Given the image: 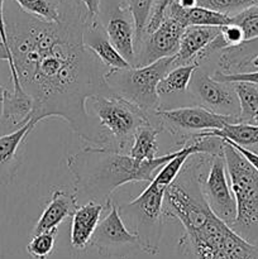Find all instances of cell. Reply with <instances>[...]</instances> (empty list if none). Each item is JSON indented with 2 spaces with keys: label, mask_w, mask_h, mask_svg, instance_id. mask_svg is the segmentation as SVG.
I'll return each mask as SVG.
<instances>
[{
  "label": "cell",
  "mask_w": 258,
  "mask_h": 259,
  "mask_svg": "<svg viewBox=\"0 0 258 259\" xmlns=\"http://www.w3.org/2000/svg\"><path fill=\"white\" fill-rule=\"evenodd\" d=\"M153 124L174 136L187 138L201 132L222 129L227 123H237V116L222 115L205 106L186 108H158L153 114Z\"/></svg>",
  "instance_id": "8"
},
{
  "label": "cell",
  "mask_w": 258,
  "mask_h": 259,
  "mask_svg": "<svg viewBox=\"0 0 258 259\" xmlns=\"http://www.w3.org/2000/svg\"><path fill=\"white\" fill-rule=\"evenodd\" d=\"M78 206V199L76 192L67 191L63 187H57L53 190L50 202L46 209L43 210L42 215L38 219L37 224L33 228L32 235L39 234L43 232H51L57 230L58 225L66 219L71 217L76 207Z\"/></svg>",
  "instance_id": "16"
},
{
  "label": "cell",
  "mask_w": 258,
  "mask_h": 259,
  "mask_svg": "<svg viewBox=\"0 0 258 259\" xmlns=\"http://www.w3.org/2000/svg\"><path fill=\"white\" fill-rule=\"evenodd\" d=\"M61 13L60 22H46L20 8L4 12L13 90L32 99L38 121L63 119L82 141L100 147V129L86 101L108 91V68L83 45L89 15L81 0H61Z\"/></svg>",
  "instance_id": "1"
},
{
  "label": "cell",
  "mask_w": 258,
  "mask_h": 259,
  "mask_svg": "<svg viewBox=\"0 0 258 259\" xmlns=\"http://www.w3.org/2000/svg\"><path fill=\"white\" fill-rule=\"evenodd\" d=\"M190 91L199 99L205 108L222 115H239V101L233 83L215 80L205 70H195L190 81Z\"/></svg>",
  "instance_id": "12"
},
{
  "label": "cell",
  "mask_w": 258,
  "mask_h": 259,
  "mask_svg": "<svg viewBox=\"0 0 258 259\" xmlns=\"http://www.w3.org/2000/svg\"><path fill=\"white\" fill-rule=\"evenodd\" d=\"M185 27L169 15H163L158 27L152 32L146 33L143 39L136 48L134 66L149 65L161 58L174 57L179 51L180 39Z\"/></svg>",
  "instance_id": "11"
},
{
  "label": "cell",
  "mask_w": 258,
  "mask_h": 259,
  "mask_svg": "<svg viewBox=\"0 0 258 259\" xmlns=\"http://www.w3.org/2000/svg\"><path fill=\"white\" fill-rule=\"evenodd\" d=\"M212 77L222 82H250L258 85V70L254 71H240V72H230L225 73L223 71L217 70L212 73Z\"/></svg>",
  "instance_id": "31"
},
{
  "label": "cell",
  "mask_w": 258,
  "mask_h": 259,
  "mask_svg": "<svg viewBox=\"0 0 258 259\" xmlns=\"http://www.w3.org/2000/svg\"><path fill=\"white\" fill-rule=\"evenodd\" d=\"M157 0H124L134 22L136 29V48L143 39Z\"/></svg>",
  "instance_id": "27"
},
{
  "label": "cell",
  "mask_w": 258,
  "mask_h": 259,
  "mask_svg": "<svg viewBox=\"0 0 258 259\" xmlns=\"http://www.w3.org/2000/svg\"><path fill=\"white\" fill-rule=\"evenodd\" d=\"M7 89H4L3 86H0V118L3 115V101H4V93Z\"/></svg>",
  "instance_id": "37"
},
{
  "label": "cell",
  "mask_w": 258,
  "mask_h": 259,
  "mask_svg": "<svg viewBox=\"0 0 258 259\" xmlns=\"http://www.w3.org/2000/svg\"><path fill=\"white\" fill-rule=\"evenodd\" d=\"M220 33V27L190 25L185 28L180 39L179 51L174 56L172 67L192 63L196 56Z\"/></svg>",
  "instance_id": "18"
},
{
  "label": "cell",
  "mask_w": 258,
  "mask_h": 259,
  "mask_svg": "<svg viewBox=\"0 0 258 259\" xmlns=\"http://www.w3.org/2000/svg\"><path fill=\"white\" fill-rule=\"evenodd\" d=\"M233 88L239 101L238 120L258 125V85L240 81L233 82Z\"/></svg>",
  "instance_id": "25"
},
{
  "label": "cell",
  "mask_w": 258,
  "mask_h": 259,
  "mask_svg": "<svg viewBox=\"0 0 258 259\" xmlns=\"http://www.w3.org/2000/svg\"><path fill=\"white\" fill-rule=\"evenodd\" d=\"M191 137H218L222 139H228L235 144H239L242 147L257 146L258 144V125L257 124L249 123H227L222 129H215V131L201 132V133L194 134Z\"/></svg>",
  "instance_id": "22"
},
{
  "label": "cell",
  "mask_w": 258,
  "mask_h": 259,
  "mask_svg": "<svg viewBox=\"0 0 258 259\" xmlns=\"http://www.w3.org/2000/svg\"><path fill=\"white\" fill-rule=\"evenodd\" d=\"M223 141H225L227 143H229L230 146L234 147V148L237 149V151L239 152V153L242 154V156L244 157V158L247 159V161L249 162V163L252 164V166L254 167V168L257 169V172H258V154L257 153H254V152L250 151V149H247L245 147H242V146H239V144L233 143V142L228 141V139H223Z\"/></svg>",
  "instance_id": "33"
},
{
  "label": "cell",
  "mask_w": 258,
  "mask_h": 259,
  "mask_svg": "<svg viewBox=\"0 0 258 259\" xmlns=\"http://www.w3.org/2000/svg\"><path fill=\"white\" fill-rule=\"evenodd\" d=\"M220 33H222V37L227 42L228 47L239 45V43H242L244 40V35H243L242 29L238 25L232 24V23L220 27Z\"/></svg>",
  "instance_id": "32"
},
{
  "label": "cell",
  "mask_w": 258,
  "mask_h": 259,
  "mask_svg": "<svg viewBox=\"0 0 258 259\" xmlns=\"http://www.w3.org/2000/svg\"><path fill=\"white\" fill-rule=\"evenodd\" d=\"M83 5H85L86 10H88L89 20L95 22L99 20V14H100V7L101 0H81Z\"/></svg>",
  "instance_id": "34"
},
{
  "label": "cell",
  "mask_w": 258,
  "mask_h": 259,
  "mask_svg": "<svg viewBox=\"0 0 258 259\" xmlns=\"http://www.w3.org/2000/svg\"><path fill=\"white\" fill-rule=\"evenodd\" d=\"M105 207V205L96 201H86L76 207L71 215V245L73 249L82 250L90 245Z\"/></svg>",
  "instance_id": "17"
},
{
  "label": "cell",
  "mask_w": 258,
  "mask_h": 259,
  "mask_svg": "<svg viewBox=\"0 0 258 259\" xmlns=\"http://www.w3.org/2000/svg\"><path fill=\"white\" fill-rule=\"evenodd\" d=\"M172 62L174 57H166L141 67L131 66L120 70H108L104 76L106 89L126 99L152 116L159 108L157 86L172 68Z\"/></svg>",
  "instance_id": "7"
},
{
  "label": "cell",
  "mask_w": 258,
  "mask_h": 259,
  "mask_svg": "<svg viewBox=\"0 0 258 259\" xmlns=\"http://www.w3.org/2000/svg\"><path fill=\"white\" fill-rule=\"evenodd\" d=\"M197 5L228 15H234L247 8L258 5V0H197Z\"/></svg>",
  "instance_id": "30"
},
{
  "label": "cell",
  "mask_w": 258,
  "mask_h": 259,
  "mask_svg": "<svg viewBox=\"0 0 258 259\" xmlns=\"http://www.w3.org/2000/svg\"><path fill=\"white\" fill-rule=\"evenodd\" d=\"M38 123L37 119L32 118L20 128L0 136V186L14 181L22 164L23 146Z\"/></svg>",
  "instance_id": "14"
},
{
  "label": "cell",
  "mask_w": 258,
  "mask_h": 259,
  "mask_svg": "<svg viewBox=\"0 0 258 259\" xmlns=\"http://www.w3.org/2000/svg\"><path fill=\"white\" fill-rule=\"evenodd\" d=\"M249 67H253L255 68V70H258V55L255 56V57L252 60V62L249 63Z\"/></svg>",
  "instance_id": "38"
},
{
  "label": "cell",
  "mask_w": 258,
  "mask_h": 259,
  "mask_svg": "<svg viewBox=\"0 0 258 259\" xmlns=\"http://www.w3.org/2000/svg\"><path fill=\"white\" fill-rule=\"evenodd\" d=\"M15 4L25 12L46 22H60L61 0H14Z\"/></svg>",
  "instance_id": "26"
},
{
  "label": "cell",
  "mask_w": 258,
  "mask_h": 259,
  "mask_svg": "<svg viewBox=\"0 0 258 259\" xmlns=\"http://www.w3.org/2000/svg\"><path fill=\"white\" fill-rule=\"evenodd\" d=\"M230 23L242 29L244 40L258 37V5H253L237 14L230 15Z\"/></svg>",
  "instance_id": "29"
},
{
  "label": "cell",
  "mask_w": 258,
  "mask_h": 259,
  "mask_svg": "<svg viewBox=\"0 0 258 259\" xmlns=\"http://www.w3.org/2000/svg\"><path fill=\"white\" fill-rule=\"evenodd\" d=\"M86 109H90L93 119L98 120L100 147L121 153H128L134 134L141 126L153 124L148 113L110 91L90 96Z\"/></svg>",
  "instance_id": "4"
},
{
  "label": "cell",
  "mask_w": 258,
  "mask_h": 259,
  "mask_svg": "<svg viewBox=\"0 0 258 259\" xmlns=\"http://www.w3.org/2000/svg\"><path fill=\"white\" fill-rule=\"evenodd\" d=\"M164 14L179 20L185 28L190 27V25L223 27V25L230 24V15L209 9V8L200 7V5L185 9L181 5H179L176 0H172L169 3Z\"/></svg>",
  "instance_id": "19"
},
{
  "label": "cell",
  "mask_w": 258,
  "mask_h": 259,
  "mask_svg": "<svg viewBox=\"0 0 258 259\" xmlns=\"http://www.w3.org/2000/svg\"><path fill=\"white\" fill-rule=\"evenodd\" d=\"M162 129L156 124H147L141 126L136 132L129 147L128 154L133 158L147 161V159L156 158L158 153V143L157 137L161 133Z\"/></svg>",
  "instance_id": "23"
},
{
  "label": "cell",
  "mask_w": 258,
  "mask_h": 259,
  "mask_svg": "<svg viewBox=\"0 0 258 259\" xmlns=\"http://www.w3.org/2000/svg\"><path fill=\"white\" fill-rule=\"evenodd\" d=\"M99 20L109 39L131 66L136 62V29L124 0H101Z\"/></svg>",
  "instance_id": "10"
},
{
  "label": "cell",
  "mask_w": 258,
  "mask_h": 259,
  "mask_svg": "<svg viewBox=\"0 0 258 259\" xmlns=\"http://www.w3.org/2000/svg\"><path fill=\"white\" fill-rule=\"evenodd\" d=\"M4 3L5 0H0V40L4 43L5 48L8 51V55H9V67L12 66V55L9 52V48H8V39H7V30H5V20H4Z\"/></svg>",
  "instance_id": "35"
},
{
  "label": "cell",
  "mask_w": 258,
  "mask_h": 259,
  "mask_svg": "<svg viewBox=\"0 0 258 259\" xmlns=\"http://www.w3.org/2000/svg\"><path fill=\"white\" fill-rule=\"evenodd\" d=\"M257 55L258 37H255L220 51L218 66L219 70L225 73L240 72L249 67V63Z\"/></svg>",
  "instance_id": "21"
},
{
  "label": "cell",
  "mask_w": 258,
  "mask_h": 259,
  "mask_svg": "<svg viewBox=\"0 0 258 259\" xmlns=\"http://www.w3.org/2000/svg\"><path fill=\"white\" fill-rule=\"evenodd\" d=\"M177 153L179 148L153 159L141 161L128 153L90 146L68 157L67 167L73 177L77 199L83 197L109 207L116 189L131 182H151L161 167Z\"/></svg>",
  "instance_id": "3"
},
{
  "label": "cell",
  "mask_w": 258,
  "mask_h": 259,
  "mask_svg": "<svg viewBox=\"0 0 258 259\" xmlns=\"http://www.w3.org/2000/svg\"><path fill=\"white\" fill-rule=\"evenodd\" d=\"M57 230L43 232L32 235V239L27 245V252L33 259H47L55 249Z\"/></svg>",
  "instance_id": "28"
},
{
  "label": "cell",
  "mask_w": 258,
  "mask_h": 259,
  "mask_svg": "<svg viewBox=\"0 0 258 259\" xmlns=\"http://www.w3.org/2000/svg\"><path fill=\"white\" fill-rule=\"evenodd\" d=\"M179 3V5H181L185 9H189V8H194L197 5V0H176Z\"/></svg>",
  "instance_id": "36"
},
{
  "label": "cell",
  "mask_w": 258,
  "mask_h": 259,
  "mask_svg": "<svg viewBox=\"0 0 258 259\" xmlns=\"http://www.w3.org/2000/svg\"><path fill=\"white\" fill-rule=\"evenodd\" d=\"M197 67L199 65L195 62L172 67L158 82L157 86L158 95H172V94H182L187 91L192 75Z\"/></svg>",
  "instance_id": "24"
},
{
  "label": "cell",
  "mask_w": 258,
  "mask_h": 259,
  "mask_svg": "<svg viewBox=\"0 0 258 259\" xmlns=\"http://www.w3.org/2000/svg\"><path fill=\"white\" fill-rule=\"evenodd\" d=\"M33 101L24 90L9 91L7 89L3 101V121L13 131L24 125L33 118Z\"/></svg>",
  "instance_id": "20"
},
{
  "label": "cell",
  "mask_w": 258,
  "mask_h": 259,
  "mask_svg": "<svg viewBox=\"0 0 258 259\" xmlns=\"http://www.w3.org/2000/svg\"><path fill=\"white\" fill-rule=\"evenodd\" d=\"M166 187L164 217L177 220L184 233L177 243L181 259H258V247L212 212L201 191L210 157L195 153Z\"/></svg>",
  "instance_id": "2"
},
{
  "label": "cell",
  "mask_w": 258,
  "mask_h": 259,
  "mask_svg": "<svg viewBox=\"0 0 258 259\" xmlns=\"http://www.w3.org/2000/svg\"><path fill=\"white\" fill-rule=\"evenodd\" d=\"M82 40L83 45L103 62V65L108 70H120V68L131 67V65L124 60L123 56L110 42L100 20L91 22L88 19L83 27Z\"/></svg>",
  "instance_id": "15"
},
{
  "label": "cell",
  "mask_w": 258,
  "mask_h": 259,
  "mask_svg": "<svg viewBox=\"0 0 258 259\" xmlns=\"http://www.w3.org/2000/svg\"><path fill=\"white\" fill-rule=\"evenodd\" d=\"M223 143L230 189L237 205V215L230 227L250 242L258 233V172L234 147L225 141Z\"/></svg>",
  "instance_id": "5"
},
{
  "label": "cell",
  "mask_w": 258,
  "mask_h": 259,
  "mask_svg": "<svg viewBox=\"0 0 258 259\" xmlns=\"http://www.w3.org/2000/svg\"><path fill=\"white\" fill-rule=\"evenodd\" d=\"M201 191L212 212L228 225H232L237 215V205L230 189L223 151L211 156L207 172H204L201 177Z\"/></svg>",
  "instance_id": "9"
},
{
  "label": "cell",
  "mask_w": 258,
  "mask_h": 259,
  "mask_svg": "<svg viewBox=\"0 0 258 259\" xmlns=\"http://www.w3.org/2000/svg\"><path fill=\"white\" fill-rule=\"evenodd\" d=\"M164 191L166 186L152 180L139 196L116 206L125 227L138 239L141 250L149 255L159 252L163 233Z\"/></svg>",
  "instance_id": "6"
},
{
  "label": "cell",
  "mask_w": 258,
  "mask_h": 259,
  "mask_svg": "<svg viewBox=\"0 0 258 259\" xmlns=\"http://www.w3.org/2000/svg\"><path fill=\"white\" fill-rule=\"evenodd\" d=\"M108 212L94 232L90 245L96 248L101 255H115L125 248H139L138 239L128 230L118 212V207L113 202Z\"/></svg>",
  "instance_id": "13"
}]
</instances>
